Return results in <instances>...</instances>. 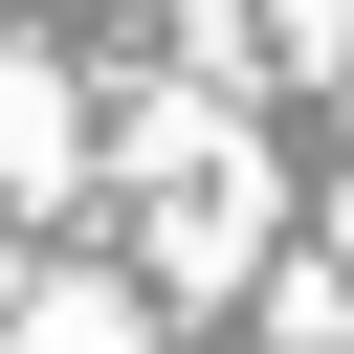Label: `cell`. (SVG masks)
<instances>
[{
  "label": "cell",
  "mask_w": 354,
  "mask_h": 354,
  "mask_svg": "<svg viewBox=\"0 0 354 354\" xmlns=\"http://www.w3.org/2000/svg\"><path fill=\"white\" fill-rule=\"evenodd\" d=\"M0 177H66V66H0Z\"/></svg>",
  "instance_id": "obj_1"
},
{
  "label": "cell",
  "mask_w": 354,
  "mask_h": 354,
  "mask_svg": "<svg viewBox=\"0 0 354 354\" xmlns=\"http://www.w3.org/2000/svg\"><path fill=\"white\" fill-rule=\"evenodd\" d=\"M332 288H354V199H332Z\"/></svg>",
  "instance_id": "obj_3"
},
{
  "label": "cell",
  "mask_w": 354,
  "mask_h": 354,
  "mask_svg": "<svg viewBox=\"0 0 354 354\" xmlns=\"http://www.w3.org/2000/svg\"><path fill=\"white\" fill-rule=\"evenodd\" d=\"M44 354H133V332H111V288H66V310H44Z\"/></svg>",
  "instance_id": "obj_2"
}]
</instances>
